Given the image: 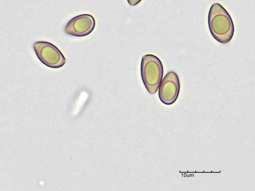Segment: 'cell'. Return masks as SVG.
I'll list each match as a JSON object with an SVG mask.
<instances>
[{"mask_svg": "<svg viewBox=\"0 0 255 191\" xmlns=\"http://www.w3.org/2000/svg\"><path fill=\"white\" fill-rule=\"evenodd\" d=\"M209 30L212 36L220 43L226 44L235 34V25L231 15L218 3L211 6L208 17Z\"/></svg>", "mask_w": 255, "mask_h": 191, "instance_id": "obj_1", "label": "cell"}, {"mask_svg": "<svg viewBox=\"0 0 255 191\" xmlns=\"http://www.w3.org/2000/svg\"><path fill=\"white\" fill-rule=\"evenodd\" d=\"M144 86L150 94H155L159 88L163 76V67L156 56L148 54L142 57L140 67Z\"/></svg>", "mask_w": 255, "mask_h": 191, "instance_id": "obj_2", "label": "cell"}, {"mask_svg": "<svg viewBox=\"0 0 255 191\" xmlns=\"http://www.w3.org/2000/svg\"><path fill=\"white\" fill-rule=\"evenodd\" d=\"M35 53L46 66L52 69H59L65 65L67 60L60 50L50 42L44 41L36 42L33 45Z\"/></svg>", "mask_w": 255, "mask_h": 191, "instance_id": "obj_3", "label": "cell"}, {"mask_svg": "<svg viewBox=\"0 0 255 191\" xmlns=\"http://www.w3.org/2000/svg\"><path fill=\"white\" fill-rule=\"evenodd\" d=\"M180 91V83L174 72L168 73L162 81L159 88V97L166 105H171L177 100Z\"/></svg>", "mask_w": 255, "mask_h": 191, "instance_id": "obj_4", "label": "cell"}, {"mask_svg": "<svg viewBox=\"0 0 255 191\" xmlns=\"http://www.w3.org/2000/svg\"><path fill=\"white\" fill-rule=\"evenodd\" d=\"M96 20L91 14H83L71 19L67 24L65 32L75 37H84L90 35L95 29Z\"/></svg>", "mask_w": 255, "mask_h": 191, "instance_id": "obj_5", "label": "cell"}, {"mask_svg": "<svg viewBox=\"0 0 255 191\" xmlns=\"http://www.w3.org/2000/svg\"><path fill=\"white\" fill-rule=\"evenodd\" d=\"M142 0H127L128 2L131 5V6H135L139 4Z\"/></svg>", "mask_w": 255, "mask_h": 191, "instance_id": "obj_6", "label": "cell"}]
</instances>
